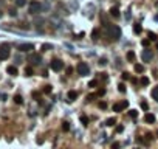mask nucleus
<instances>
[{"mask_svg":"<svg viewBox=\"0 0 158 149\" xmlns=\"http://www.w3.org/2000/svg\"><path fill=\"white\" fill-rule=\"evenodd\" d=\"M50 48H51V45H50V44H45V45L42 47V50H43V51H47V50H50Z\"/></svg>","mask_w":158,"mask_h":149,"instance_id":"c9c22d12","label":"nucleus"},{"mask_svg":"<svg viewBox=\"0 0 158 149\" xmlns=\"http://www.w3.org/2000/svg\"><path fill=\"white\" fill-rule=\"evenodd\" d=\"M62 131H64V132H68V131H70V123L64 121V123H62Z\"/></svg>","mask_w":158,"mask_h":149,"instance_id":"412c9836","label":"nucleus"},{"mask_svg":"<svg viewBox=\"0 0 158 149\" xmlns=\"http://www.w3.org/2000/svg\"><path fill=\"white\" fill-rule=\"evenodd\" d=\"M141 59H143V62H149V61H152V59H154V51L149 50V48H146V50L141 53Z\"/></svg>","mask_w":158,"mask_h":149,"instance_id":"423d86ee","label":"nucleus"},{"mask_svg":"<svg viewBox=\"0 0 158 149\" xmlns=\"http://www.w3.org/2000/svg\"><path fill=\"white\" fill-rule=\"evenodd\" d=\"M102 95H106V89H99L98 90V96H102Z\"/></svg>","mask_w":158,"mask_h":149,"instance_id":"473e14b6","label":"nucleus"},{"mask_svg":"<svg viewBox=\"0 0 158 149\" xmlns=\"http://www.w3.org/2000/svg\"><path fill=\"white\" fill-rule=\"evenodd\" d=\"M116 124V118H109V120H106V126H109V127H112V126H115Z\"/></svg>","mask_w":158,"mask_h":149,"instance_id":"4468645a","label":"nucleus"},{"mask_svg":"<svg viewBox=\"0 0 158 149\" xmlns=\"http://www.w3.org/2000/svg\"><path fill=\"white\" fill-rule=\"evenodd\" d=\"M107 36L112 39V40H118L121 37V28L118 25H110L107 28Z\"/></svg>","mask_w":158,"mask_h":149,"instance_id":"f257e3e1","label":"nucleus"},{"mask_svg":"<svg viewBox=\"0 0 158 149\" xmlns=\"http://www.w3.org/2000/svg\"><path fill=\"white\" fill-rule=\"evenodd\" d=\"M106 64H107V59L106 58H101L99 59V65H106Z\"/></svg>","mask_w":158,"mask_h":149,"instance_id":"2f4dec72","label":"nucleus"},{"mask_svg":"<svg viewBox=\"0 0 158 149\" xmlns=\"http://www.w3.org/2000/svg\"><path fill=\"white\" fill-rule=\"evenodd\" d=\"M126 58H127L129 62H133V61H135V53H133V51H129V53L126 54Z\"/></svg>","mask_w":158,"mask_h":149,"instance_id":"f3484780","label":"nucleus"},{"mask_svg":"<svg viewBox=\"0 0 158 149\" xmlns=\"http://www.w3.org/2000/svg\"><path fill=\"white\" fill-rule=\"evenodd\" d=\"M118 90H119L121 93H126V86H124V84H119V86H118Z\"/></svg>","mask_w":158,"mask_h":149,"instance_id":"bb28decb","label":"nucleus"},{"mask_svg":"<svg viewBox=\"0 0 158 149\" xmlns=\"http://www.w3.org/2000/svg\"><path fill=\"white\" fill-rule=\"evenodd\" d=\"M51 90H53L51 86H45V87H43V93H51Z\"/></svg>","mask_w":158,"mask_h":149,"instance_id":"cd10ccee","label":"nucleus"},{"mask_svg":"<svg viewBox=\"0 0 158 149\" xmlns=\"http://www.w3.org/2000/svg\"><path fill=\"white\" fill-rule=\"evenodd\" d=\"M81 123H82L84 126H87V123H88V118H87L85 115H82V117H81Z\"/></svg>","mask_w":158,"mask_h":149,"instance_id":"a878e982","label":"nucleus"},{"mask_svg":"<svg viewBox=\"0 0 158 149\" xmlns=\"http://www.w3.org/2000/svg\"><path fill=\"white\" fill-rule=\"evenodd\" d=\"M140 82H141V86H149V78H146V76H143L141 79H140Z\"/></svg>","mask_w":158,"mask_h":149,"instance_id":"6ab92c4d","label":"nucleus"},{"mask_svg":"<svg viewBox=\"0 0 158 149\" xmlns=\"http://www.w3.org/2000/svg\"><path fill=\"white\" fill-rule=\"evenodd\" d=\"M25 5H26V0H16V6H19V8H22Z\"/></svg>","mask_w":158,"mask_h":149,"instance_id":"4be33fe9","label":"nucleus"},{"mask_svg":"<svg viewBox=\"0 0 158 149\" xmlns=\"http://www.w3.org/2000/svg\"><path fill=\"white\" fill-rule=\"evenodd\" d=\"M95 86H98V79H93L88 82V87H95Z\"/></svg>","mask_w":158,"mask_h":149,"instance_id":"c85d7f7f","label":"nucleus"},{"mask_svg":"<svg viewBox=\"0 0 158 149\" xmlns=\"http://www.w3.org/2000/svg\"><path fill=\"white\" fill-rule=\"evenodd\" d=\"M123 131H124V126H116V132L118 134H121Z\"/></svg>","mask_w":158,"mask_h":149,"instance_id":"58836bf2","label":"nucleus"},{"mask_svg":"<svg viewBox=\"0 0 158 149\" xmlns=\"http://www.w3.org/2000/svg\"><path fill=\"white\" fill-rule=\"evenodd\" d=\"M155 120H157V118H155L154 113H146V115H144V121H146L147 124H154Z\"/></svg>","mask_w":158,"mask_h":149,"instance_id":"9d476101","label":"nucleus"},{"mask_svg":"<svg viewBox=\"0 0 158 149\" xmlns=\"http://www.w3.org/2000/svg\"><path fill=\"white\" fill-rule=\"evenodd\" d=\"M151 95H152V98H154V100H155V101L158 103V86H157V87H154V89H152Z\"/></svg>","mask_w":158,"mask_h":149,"instance_id":"2eb2a0df","label":"nucleus"},{"mask_svg":"<svg viewBox=\"0 0 158 149\" xmlns=\"http://www.w3.org/2000/svg\"><path fill=\"white\" fill-rule=\"evenodd\" d=\"M98 107H99V109H107V103H106V101H99V103H98Z\"/></svg>","mask_w":158,"mask_h":149,"instance_id":"393cba45","label":"nucleus"},{"mask_svg":"<svg viewBox=\"0 0 158 149\" xmlns=\"http://www.w3.org/2000/svg\"><path fill=\"white\" fill-rule=\"evenodd\" d=\"M98 37H99V31H98V30H93V33H92V39L96 40Z\"/></svg>","mask_w":158,"mask_h":149,"instance_id":"5701e85b","label":"nucleus"},{"mask_svg":"<svg viewBox=\"0 0 158 149\" xmlns=\"http://www.w3.org/2000/svg\"><path fill=\"white\" fill-rule=\"evenodd\" d=\"M67 96H68V101H74V100L78 98V92H76V90H70V92L67 93Z\"/></svg>","mask_w":158,"mask_h":149,"instance_id":"f8f14e48","label":"nucleus"},{"mask_svg":"<svg viewBox=\"0 0 158 149\" xmlns=\"http://www.w3.org/2000/svg\"><path fill=\"white\" fill-rule=\"evenodd\" d=\"M28 11H29V14H39V12L42 11V5H40L39 2L33 0V2L29 3V8H28Z\"/></svg>","mask_w":158,"mask_h":149,"instance_id":"7ed1b4c3","label":"nucleus"},{"mask_svg":"<svg viewBox=\"0 0 158 149\" xmlns=\"http://www.w3.org/2000/svg\"><path fill=\"white\" fill-rule=\"evenodd\" d=\"M9 14H11L12 17H16V16H17V12H16V9H14V8H11V9H9Z\"/></svg>","mask_w":158,"mask_h":149,"instance_id":"72a5a7b5","label":"nucleus"},{"mask_svg":"<svg viewBox=\"0 0 158 149\" xmlns=\"http://www.w3.org/2000/svg\"><path fill=\"white\" fill-rule=\"evenodd\" d=\"M50 67H51V70H54V72H61V70H64V62L61 61V59H53L51 61V64H50Z\"/></svg>","mask_w":158,"mask_h":149,"instance_id":"39448f33","label":"nucleus"},{"mask_svg":"<svg viewBox=\"0 0 158 149\" xmlns=\"http://www.w3.org/2000/svg\"><path fill=\"white\" fill-rule=\"evenodd\" d=\"M65 72H67V75H71V73H73V67H67Z\"/></svg>","mask_w":158,"mask_h":149,"instance_id":"e433bc0d","label":"nucleus"},{"mask_svg":"<svg viewBox=\"0 0 158 149\" xmlns=\"http://www.w3.org/2000/svg\"><path fill=\"white\" fill-rule=\"evenodd\" d=\"M112 149H119V143H116V141H115V143L112 145Z\"/></svg>","mask_w":158,"mask_h":149,"instance_id":"ea45409f","label":"nucleus"},{"mask_svg":"<svg viewBox=\"0 0 158 149\" xmlns=\"http://www.w3.org/2000/svg\"><path fill=\"white\" fill-rule=\"evenodd\" d=\"M141 109H143V110H147V109H149V104H147L146 101H143V103H141Z\"/></svg>","mask_w":158,"mask_h":149,"instance_id":"c756f323","label":"nucleus"},{"mask_svg":"<svg viewBox=\"0 0 158 149\" xmlns=\"http://www.w3.org/2000/svg\"><path fill=\"white\" fill-rule=\"evenodd\" d=\"M14 103H16V104H22V103H23V98H22L20 95H16V96H14Z\"/></svg>","mask_w":158,"mask_h":149,"instance_id":"aec40b11","label":"nucleus"},{"mask_svg":"<svg viewBox=\"0 0 158 149\" xmlns=\"http://www.w3.org/2000/svg\"><path fill=\"white\" fill-rule=\"evenodd\" d=\"M141 44H143L144 47H147V45L151 44V40H147V39H143V40H141Z\"/></svg>","mask_w":158,"mask_h":149,"instance_id":"f704fd0d","label":"nucleus"},{"mask_svg":"<svg viewBox=\"0 0 158 149\" xmlns=\"http://www.w3.org/2000/svg\"><path fill=\"white\" fill-rule=\"evenodd\" d=\"M33 73H34V72H33L31 67H26V68H25V75H26V76H33Z\"/></svg>","mask_w":158,"mask_h":149,"instance_id":"b1692460","label":"nucleus"},{"mask_svg":"<svg viewBox=\"0 0 158 149\" xmlns=\"http://www.w3.org/2000/svg\"><path fill=\"white\" fill-rule=\"evenodd\" d=\"M133 68H135L137 73H143V72H144V65H141V64H135Z\"/></svg>","mask_w":158,"mask_h":149,"instance_id":"dca6fc26","label":"nucleus"},{"mask_svg":"<svg viewBox=\"0 0 158 149\" xmlns=\"http://www.w3.org/2000/svg\"><path fill=\"white\" fill-rule=\"evenodd\" d=\"M29 61H31L34 65H39V64L42 62V56H40V54H37V53H34V54H31V56H29Z\"/></svg>","mask_w":158,"mask_h":149,"instance_id":"1a4fd4ad","label":"nucleus"},{"mask_svg":"<svg viewBox=\"0 0 158 149\" xmlns=\"http://www.w3.org/2000/svg\"><path fill=\"white\" fill-rule=\"evenodd\" d=\"M133 31H135V34H140V33L143 31L141 25H140V23H135V25H133Z\"/></svg>","mask_w":158,"mask_h":149,"instance_id":"a211bd4d","label":"nucleus"},{"mask_svg":"<svg viewBox=\"0 0 158 149\" xmlns=\"http://www.w3.org/2000/svg\"><path fill=\"white\" fill-rule=\"evenodd\" d=\"M129 107V101H123V103H118V104H115L113 106V112H121L123 109H127Z\"/></svg>","mask_w":158,"mask_h":149,"instance_id":"0eeeda50","label":"nucleus"},{"mask_svg":"<svg viewBox=\"0 0 158 149\" xmlns=\"http://www.w3.org/2000/svg\"><path fill=\"white\" fill-rule=\"evenodd\" d=\"M19 50H20V51L28 53V51L34 50V45H33V44H28V42H26V44H20V45H19Z\"/></svg>","mask_w":158,"mask_h":149,"instance_id":"6e6552de","label":"nucleus"},{"mask_svg":"<svg viewBox=\"0 0 158 149\" xmlns=\"http://www.w3.org/2000/svg\"><path fill=\"white\" fill-rule=\"evenodd\" d=\"M129 115H130L132 118H137V117H138V112H137V110H130V112H129Z\"/></svg>","mask_w":158,"mask_h":149,"instance_id":"7c9ffc66","label":"nucleus"},{"mask_svg":"<svg viewBox=\"0 0 158 149\" xmlns=\"http://www.w3.org/2000/svg\"><path fill=\"white\" fill-rule=\"evenodd\" d=\"M110 16H112V17H119V8H118V6L110 8Z\"/></svg>","mask_w":158,"mask_h":149,"instance_id":"ddd939ff","label":"nucleus"},{"mask_svg":"<svg viewBox=\"0 0 158 149\" xmlns=\"http://www.w3.org/2000/svg\"><path fill=\"white\" fill-rule=\"evenodd\" d=\"M76 70H78V75H81V76H87L90 73V67L85 62H79L78 67H76Z\"/></svg>","mask_w":158,"mask_h":149,"instance_id":"f03ea898","label":"nucleus"},{"mask_svg":"<svg viewBox=\"0 0 158 149\" xmlns=\"http://www.w3.org/2000/svg\"><path fill=\"white\" fill-rule=\"evenodd\" d=\"M149 37H151V39H152V40H155V39H157V36H155V34H154V33H149Z\"/></svg>","mask_w":158,"mask_h":149,"instance_id":"a19ab883","label":"nucleus"},{"mask_svg":"<svg viewBox=\"0 0 158 149\" xmlns=\"http://www.w3.org/2000/svg\"><path fill=\"white\" fill-rule=\"evenodd\" d=\"M9 58V45L8 44H2L0 45V61H5Z\"/></svg>","mask_w":158,"mask_h":149,"instance_id":"20e7f679","label":"nucleus"},{"mask_svg":"<svg viewBox=\"0 0 158 149\" xmlns=\"http://www.w3.org/2000/svg\"><path fill=\"white\" fill-rule=\"evenodd\" d=\"M123 79H130V75H129L127 72H124V73H123Z\"/></svg>","mask_w":158,"mask_h":149,"instance_id":"4c0bfd02","label":"nucleus"},{"mask_svg":"<svg viewBox=\"0 0 158 149\" xmlns=\"http://www.w3.org/2000/svg\"><path fill=\"white\" fill-rule=\"evenodd\" d=\"M6 72H8V75H11V76H17V67H16V65H9V67L6 68Z\"/></svg>","mask_w":158,"mask_h":149,"instance_id":"9b49d317","label":"nucleus"}]
</instances>
